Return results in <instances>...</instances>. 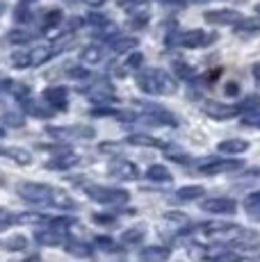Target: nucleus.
<instances>
[{
	"label": "nucleus",
	"mask_w": 260,
	"mask_h": 262,
	"mask_svg": "<svg viewBox=\"0 0 260 262\" xmlns=\"http://www.w3.org/2000/svg\"><path fill=\"white\" fill-rule=\"evenodd\" d=\"M201 210L210 214H233L237 210V203L233 199H226V196H214V199L201 201Z\"/></svg>",
	"instance_id": "11"
},
{
	"label": "nucleus",
	"mask_w": 260,
	"mask_h": 262,
	"mask_svg": "<svg viewBox=\"0 0 260 262\" xmlns=\"http://www.w3.org/2000/svg\"><path fill=\"white\" fill-rule=\"evenodd\" d=\"M78 162H80V155L64 150V153H59L57 158L48 160V162H46V169H53V171H67V169L76 167Z\"/></svg>",
	"instance_id": "16"
},
{
	"label": "nucleus",
	"mask_w": 260,
	"mask_h": 262,
	"mask_svg": "<svg viewBox=\"0 0 260 262\" xmlns=\"http://www.w3.org/2000/svg\"><path fill=\"white\" fill-rule=\"evenodd\" d=\"M256 12H258V14H260V3H258V5H256Z\"/></svg>",
	"instance_id": "54"
},
{
	"label": "nucleus",
	"mask_w": 260,
	"mask_h": 262,
	"mask_svg": "<svg viewBox=\"0 0 260 262\" xmlns=\"http://www.w3.org/2000/svg\"><path fill=\"white\" fill-rule=\"evenodd\" d=\"M224 92H226V96H237V94H240V87H237V82H228Z\"/></svg>",
	"instance_id": "46"
},
{
	"label": "nucleus",
	"mask_w": 260,
	"mask_h": 262,
	"mask_svg": "<svg viewBox=\"0 0 260 262\" xmlns=\"http://www.w3.org/2000/svg\"><path fill=\"white\" fill-rule=\"evenodd\" d=\"M251 73H253V78L260 80V64H253L251 67Z\"/></svg>",
	"instance_id": "49"
},
{
	"label": "nucleus",
	"mask_w": 260,
	"mask_h": 262,
	"mask_svg": "<svg viewBox=\"0 0 260 262\" xmlns=\"http://www.w3.org/2000/svg\"><path fill=\"white\" fill-rule=\"evenodd\" d=\"M110 46H112L114 53H133V50L137 48V39L135 37H117L110 41Z\"/></svg>",
	"instance_id": "25"
},
{
	"label": "nucleus",
	"mask_w": 260,
	"mask_h": 262,
	"mask_svg": "<svg viewBox=\"0 0 260 262\" xmlns=\"http://www.w3.org/2000/svg\"><path fill=\"white\" fill-rule=\"evenodd\" d=\"M9 246H26V239H14V242H9Z\"/></svg>",
	"instance_id": "52"
},
{
	"label": "nucleus",
	"mask_w": 260,
	"mask_h": 262,
	"mask_svg": "<svg viewBox=\"0 0 260 262\" xmlns=\"http://www.w3.org/2000/svg\"><path fill=\"white\" fill-rule=\"evenodd\" d=\"M171 69H174V73H176V78H181V80H194V75H197L194 67H189L183 59H174Z\"/></svg>",
	"instance_id": "27"
},
{
	"label": "nucleus",
	"mask_w": 260,
	"mask_h": 262,
	"mask_svg": "<svg viewBox=\"0 0 260 262\" xmlns=\"http://www.w3.org/2000/svg\"><path fill=\"white\" fill-rule=\"evenodd\" d=\"M34 239L44 246H59V244L67 242V235L59 233V230H55V228H48V230H37Z\"/></svg>",
	"instance_id": "18"
},
{
	"label": "nucleus",
	"mask_w": 260,
	"mask_h": 262,
	"mask_svg": "<svg viewBox=\"0 0 260 262\" xmlns=\"http://www.w3.org/2000/svg\"><path fill=\"white\" fill-rule=\"evenodd\" d=\"M146 5V0H119V7L128 9V12H135V9H142Z\"/></svg>",
	"instance_id": "40"
},
{
	"label": "nucleus",
	"mask_w": 260,
	"mask_h": 262,
	"mask_svg": "<svg viewBox=\"0 0 260 262\" xmlns=\"http://www.w3.org/2000/svg\"><path fill=\"white\" fill-rule=\"evenodd\" d=\"M171 258V251L167 246H144L139 251V262H167Z\"/></svg>",
	"instance_id": "15"
},
{
	"label": "nucleus",
	"mask_w": 260,
	"mask_h": 262,
	"mask_svg": "<svg viewBox=\"0 0 260 262\" xmlns=\"http://www.w3.org/2000/svg\"><path fill=\"white\" fill-rule=\"evenodd\" d=\"M26 110H28V112H32V114H37V117H44V119L53 114V107H44L41 110L37 103H32V100H28V103H26Z\"/></svg>",
	"instance_id": "39"
},
{
	"label": "nucleus",
	"mask_w": 260,
	"mask_h": 262,
	"mask_svg": "<svg viewBox=\"0 0 260 262\" xmlns=\"http://www.w3.org/2000/svg\"><path fill=\"white\" fill-rule=\"evenodd\" d=\"M46 135L57 142H67V139H94L96 130L92 125H46Z\"/></svg>",
	"instance_id": "4"
},
{
	"label": "nucleus",
	"mask_w": 260,
	"mask_h": 262,
	"mask_svg": "<svg viewBox=\"0 0 260 262\" xmlns=\"http://www.w3.org/2000/svg\"><path fill=\"white\" fill-rule=\"evenodd\" d=\"M53 189L55 187H51V185H41V183H23V185H18V194H21L23 199L32 201V203H44V205H48Z\"/></svg>",
	"instance_id": "8"
},
{
	"label": "nucleus",
	"mask_w": 260,
	"mask_h": 262,
	"mask_svg": "<svg viewBox=\"0 0 260 262\" xmlns=\"http://www.w3.org/2000/svg\"><path fill=\"white\" fill-rule=\"evenodd\" d=\"M144 64V55L139 53V50H133V53L126 57V62H123V67L128 69V71H137L139 67Z\"/></svg>",
	"instance_id": "34"
},
{
	"label": "nucleus",
	"mask_w": 260,
	"mask_h": 262,
	"mask_svg": "<svg viewBox=\"0 0 260 262\" xmlns=\"http://www.w3.org/2000/svg\"><path fill=\"white\" fill-rule=\"evenodd\" d=\"M76 185L84 189V194H89V199L96 201V203L103 205H123L130 201V194L126 189H119V187H101V185H92L87 180H76L71 178Z\"/></svg>",
	"instance_id": "2"
},
{
	"label": "nucleus",
	"mask_w": 260,
	"mask_h": 262,
	"mask_svg": "<svg viewBox=\"0 0 260 262\" xmlns=\"http://www.w3.org/2000/svg\"><path fill=\"white\" fill-rule=\"evenodd\" d=\"M126 144H130V146H142V148H169L167 142L151 137V135H130V137L126 139Z\"/></svg>",
	"instance_id": "17"
},
{
	"label": "nucleus",
	"mask_w": 260,
	"mask_h": 262,
	"mask_svg": "<svg viewBox=\"0 0 260 262\" xmlns=\"http://www.w3.org/2000/svg\"><path fill=\"white\" fill-rule=\"evenodd\" d=\"M258 128H260V121H258Z\"/></svg>",
	"instance_id": "56"
},
{
	"label": "nucleus",
	"mask_w": 260,
	"mask_h": 262,
	"mask_svg": "<svg viewBox=\"0 0 260 262\" xmlns=\"http://www.w3.org/2000/svg\"><path fill=\"white\" fill-rule=\"evenodd\" d=\"M187 255L192 258L194 262H203V260H210V251L206 249L203 244H189L187 249Z\"/></svg>",
	"instance_id": "29"
},
{
	"label": "nucleus",
	"mask_w": 260,
	"mask_h": 262,
	"mask_svg": "<svg viewBox=\"0 0 260 262\" xmlns=\"http://www.w3.org/2000/svg\"><path fill=\"white\" fill-rule=\"evenodd\" d=\"M203 112L208 114L212 121H228V119H235L242 110L240 105H226V103H217V100H210V103L203 105Z\"/></svg>",
	"instance_id": "10"
},
{
	"label": "nucleus",
	"mask_w": 260,
	"mask_h": 262,
	"mask_svg": "<svg viewBox=\"0 0 260 262\" xmlns=\"http://www.w3.org/2000/svg\"><path fill=\"white\" fill-rule=\"evenodd\" d=\"M80 92L87 96L92 103L96 105H110L117 103V94H114V87L107 82V80H94L87 87H80Z\"/></svg>",
	"instance_id": "6"
},
{
	"label": "nucleus",
	"mask_w": 260,
	"mask_h": 262,
	"mask_svg": "<svg viewBox=\"0 0 260 262\" xmlns=\"http://www.w3.org/2000/svg\"><path fill=\"white\" fill-rule=\"evenodd\" d=\"M18 18L26 21V18H32V14H26V9H18Z\"/></svg>",
	"instance_id": "50"
},
{
	"label": "nucleus",
	"mask_w": 260,
	"mask_h": 262,
	"mask_svg": "<svg viewBox=\"0 0 260 262\" xmlns=\"http://www.w3.org/2000/svg\"><path fill=\"white\" fill-rule=\"evenodd\" d=\"M206 194V189L201 185H187V187H181L176 191V199L178 201H194V199H201Z\"/></svg>",
	"instance_id": "26"
},
{
	"label": "nucleus",
	"mask_w": 260,
	"mask_h": 262,
	"mask_svg": "<svg viewBox=\"0 0 260 262\" xmlns=\"http://www.w3.org/2000/svg\"><path fill=\"white\" fill-rule=\"evenodd\" d=\"M80 59L87 67H96V64L103 62V48L101 46H84L80 50Z\"/></svg>",
	"instance_id": "22"
},
{
	"label": "nucleus",
	"mask_w": 260,
	"mask_h": 262,
	"mask_svg": "<svg viewBox=\"0 0 260 262\" xmlns=\"http://www.w3.org/2000/svg\"><path fill=\"white\" fill-rule=\"evenodd\" d=\"M139 110H142V112L146 114V119L156 125H169V128H176L178 125V117H174L171 112H167V110L160 107V105H151V103H146V100H142V103H139Z\"/></svg>",
	"instance_id": "7"
},
{
	"label": "nucleus",
	"mask_w": 260,
	"mask_h": 262,
	"mask_svg": "<svg viewBox=\"0 0 260 262\" xmlns=\"http://www.w3.org/2000/svg\"><path fill=\"white\" fill-rule=\"evenodd\" d=\"M0 153L12 158V160H16L18 164H30V153H26V150H21V148H3Z\"/></svg>",
	"instance_id": "31"
},
{
	"label": "nucleus",
	"mask_w": 260,
	"mask_h": 262,
	"mask_svg": "<svg viewBox=\"0 0 260 262\" xmlns=\"http://www.w3.org/2000/svg\"><path fill=\"white\" fill-rule=\"evenodd\" d=\"M219 153H226V155H240V153H244V150H249V142L247 139H237V137H233V139H224V142H219Z\"/></svg>",
	"instance_id": "20"
},
{
	"label": "nucleus",
	"mask_w": 260,
	"mask_h": 262,
	"mask_svg": "<svg viewBox=\"0 0 260 262\" xmlns=\"http://www.w3.org/2000/svg\"><path fill=\"white\" fill-rule=\"evenodd\" d=\"M194 169L201 176H219V173H231V171L242 169V162L240 160H228V158H206L194 164Z\"/></svg>",
	"instance_id": "5"
},
{
	"label": "nucleus",
	"mask_w": 260,
	"mask_h": 262,
	"mask_svg": "<svg viewBox=\"0 0 260 262\" xmlns=\"http://www.w3.org/2000/svg\"><path fill=\"white\" fill-rule=\"evenodd\" d=\"M144 235H146V233H144V226H135V228H126V230H123L121 239H119V242H121L123 246H135V244H139V242L144 239Z\"/></svg>",
	"instance_id": "23"
},
{
	"label": "nucleus",
	"mask_w": 260,
	"mask_h": 262,
	"mask_svg": "<svg viewBox=\"0 0 260 262\" xmlns=\"http://www.w3.org/2000/svg\"><path fill=\"white\" fill-rule=\"evenodd\" d=\"M96 246H101L103 251H110V253H112V251H121V242H114V239H110V237H96Z\"/></svg>",
	"instance_id": "37"
},
{
	"label": "nucleus",
	"mask_w": 260,
	"mask_h": 262,
	"mask_svg": "<svg viewBox=\"0 0 260 262\" xmlns=\"http://www.w3.org/2000/svg\"><path fill=\"white\" fill-rule=\"evenodd\" d=\"M62 18L64 16H62V12H59V9H51V12L46 14V18H44V30H46V32H48V30H55L59 23H62Z\"/></svg>",
	"instance_id": "32"
},
{
	"label": "nucleus",
	"mask_w": 260,
	"mask_h": 262,
	"mask_svg": "<svg viewBox=\"0 0 260 262\" xmlns=\"http://www.w3.org/2000/svg\"><path fill=\"white\" fill-rule=\"evenodd\" d=\"M258 262H260V253H258Z\"/></svg>",
	"instance_id": "55"
},
{
	"label": "nucleus",
	"mask_w": 260,
	"mask_h": 262,
	"mask_svg": "<svg viewBox=\"0 0 260 262\" xmlns=\"http://www.w3.org/2000/svg\"><path fill=\"white\" fill-rule=\"evenodd\" d=\"M89 114H92V117H114V119H117V110H110V107H96V110H92V112H89Z\"/></svg>",
	"instance_id": "43"
},
{
	"label": "nucleus",
	"mask_w": 260,
	"mask_h": 262,
	"mask_svg": "<svg viewBox=\"0 0 260 262\" xmlns=\"http://www.w3.org/2000/svg\"><path fill=\"white\" fill-rule=\"evenodd\" d=\"M107 173L112 176V178H119V180H137L139 178L137 164L128 162V160H121V158H112V160H110Z\"/></svg>",
	"instance_id": "9"
},
{
	"label": "nucleus",
	"mask_w": 260,
	"mask_h": 262,
	"mask_svg": "<svg viewBox=\"0 0 260 262\" xmlns=\"http://www.w3.org/2000/svg\"><path fill=\"white\" fill-rule=\"evenodd\" d=\"M244 176H247V178H256V180H260V169H249Z\"/></svg>",
	"instance_id": "47"
},
{
	"label": "nucleus",
	"mask_w": 260,
	"mask_h": 262,
	"mask_svg": "<svg viewBox=\"0 0 260 262\" xmlns=\"http://www.w3.org/2000/svg\"><path fill=\"white\" fill-rule=\"evenodd\" d=\"M9 39H12L14 43H26V41L32 39V34H30V32H12V34H9Z\"/></svg>",
	"instance_id": "44"
},
{
	"label": "nucleus",
	"mask_w": 260,
	"mask_h": 262,
	"mask_svg": "<svg viewBox=\"0 0 260 262\" xmlns=\"http://www.w3.org/2000/svg\"><path fill=\"white\" fill-rule=\"evenodd\" d=\"M244 208H247V212H258L260 210V191H253V194H249L247 199H244Z\"/></svg>",
	"instance_id": "38"
},
{
	"label": "nucleus",
	"mask_w": 260,
	"mask_h": 262,
	"mask_svg": "<svg viewBox=\"0 0 260 262\" xmlns=\"http://www.w3.org/2000/svg\"><path fill=\"white\" fill-rule=\"evenodd\" d=\"M44 100L51 105L53 110L62 112V110L69 107V89L62 87V84H53V87L44 89Z\"/></svg>",
	"instance_id": "13"
},
{
	"label": "nucleus",
	"mask_w": 260,
	"mask_h": 262,
	"mask_svg": "<svg viewBox=\"0 0 260 262\" xmlns=\"http://www.w3.org/2000/svg\"><path fill=\"white\" fill-rule=\"evenodd\" d=\"M235 28L237 32H260V18H242Z\"/></svg>",
	"instance_id": "36"
},
{
	"label": "nucleus",
	"mask_w": 260,
	"mask_h": 262,
	"mask_svg": "<svg viewBox=\"0 0 260 262\" xmlns=\"http://www.w3.org/2000/svg\"><path fill=\"white\" fill-rule=\"evenodd\" d=\"M69 78H73V80H84V78H89V71L84 67H71L67 71Z\"/></svg>",
	"instance_id": "41"
},
{
	"label": "nucleus",
	"mask_w": 260,
	"mask_h": 262,
	"mask_svg": "<svg viewBox=\"0 0 260 262\" xmlns=\"http://www.w3.org/2000/svg\"><path fill=\"white\" fill-rule=\"evenodd\" d=\"M64 249H67L71 255H76V258H92V255H94V249L87 244V242H82V239L67 237V242H64Z\"/></svg>",
	"instance_id": "19"
},
{
	"label": "nucleus",
	"mask_w": 260,
	"mask_h": 262,
	"mask_svg": "<svg viewBox=\"0 0 260 262\" xmlns=\"http://www.w3.org/2000/svg\"><path fill=\"white\" fill-rule=\"evenodd\" d=\"M251 219H256V221H260V210H258V212H251Z\"/></svg>",
	"instance_id": "53"
},
{
	"label": "nucleus",
	"mask_w": 260,
	"mask_h": 262,
	"mask_svg": "<svg viewBox=\"0 0 260 262\" xmlns=\"http://www.w3.org/2000/svg\"><path fill=\"white\" fill-rule=\"evenodd\" d=\"M137 87L144 94H151V96H171L176 94L178 84L162 69H142L137 73Z\"/></svg>",
	"instance_id": "1"
},
{
	"label": "nucleus",
	"mask_w": 260,
	"mask_h": 262,
	"mask_svg": "<svg viewBox=\"0 0 260 262\" xmlns=\"http://www.w3.org/2000/svg\"><path fill=\"white\" fill-rule=\"evenodd\" d=\"M94 221H96V224H103V226H110V224H114V221H117V216L96 212V214H94Z\"/></svg>",
	"instance_id": "45"
},
{
	"label": "nucleus",
	"mask_w": 260,
	"mask_h": 262,
	"mask_svg": "<svg viewBox=\"0 0 260 262\" xmlns=\"http://www.w3.org/2000/svg\"><path fill=\"white\" fill-rule=\"evenodd\" d=\"M133 16H130V28L133 30H142V28H146V23H148V12L142 7V14H139V9H135V12H130Z\"/></svg>",
	"instance_id": "30"
},
{
	"label": "nucleus",
	"mask_w": 260,
	"mask_h": 262,
	"mask_svg": "<svg viewBox=\"0 0 260 262\" xmlns=\"http://www.w3.org/2000/svg\"><path fill=\"white\" fill-rule=\"evenodd\" d=\"M240 110H242V112H256V110H260V94H251V96H247V98H242Z\"/></svg>",
	"instance_id": "33"
},
{
	"label": "nucleus",
	"mask_w": 260,
	"mask_h": 262,
	"mask_svg": "<svg viewBox=\"0 0 260 262\" xmlns=\"http://www.w3.org/2000/svg\"><path fill=\"white\" fill-rule=\"evenodd\" d=\"M146 178L153 180V183H171V171L162 167V164H153L146 171Z\"/></svg>",
	"instance_id": "24"
},
{
	"label": "nucleus",
	"mask_w": 260,
	"mask_h": 262,
	"mask_svg": "<svg viewBox=\"0 0 260 262\" xmlns=\"http://www.w3.org/2000/svg\"><path fill=\"white\" fill-rule=\"evenodd\" d=\"M87 5H92V7H101V5H105V0H87Z\"/></svg>",
	"instance_id": "51"
},
{
	"label": "nucleus",
	"mask_w": 260,
	"mask_h": 262,
	"mask_svg": "<svg viewBox=\"0 0 260 262\" xmlns=\"http://www.w3.org/2000/svg\"><path fill=\"white\" fill-rule=\"evenodd\" d=\"M12 62H14V67H16V69L30 67V53H18V55H14Z\"/></svg>",
	"instance_id": "42"
},
{
	"label": "nucleus",
	"mask_w": 260,
	"mask_h": 262,
	"mask_svg": "<svg viewBox=\"0 0 260 262\" xmlns=\"http://www.w3.org/2000/svg\"><path fill=\"white\" fill-rule=\"evenodd\" d=\"M217 41V34H210L206 30H183V32H176L171 37V43H176V46L181 48H206L210 43Z\"/></svg>",
	"instance_id": "3"
},
{
	"label": "nucleus",
	"mask_w": 260,
	"mask_h": 262,
	"mask_svg": "<svg viewBox=\"0 0 260 262\" xmlns=\"http://www.w3.org/2000/svg\"><path fill=\"white\" fill-rule=\"evenodd\" d=\"M62 48H57V46H37V48H32L30 50V67H41V64H46L48 59H53L55 55L59 53Z\"/></svg>",
	"instance_id": "14"
},
{
	"label": "nucleus",
	"mask_w": 260,
	"mask_h": 262,
	"mask_svg": "<svg viewBox=\"0 0 260 262\" xmlns=\"http://www.w3.org/2000/svg\"><path fill=\"white\" fill-rule=\"evenodd\" d=\"M203 18H206V23L212 25H237L244 16L237 9H210L203 14Z\"/></svg>",
	"instance_id": "12"
},
{
	"label": "nucleus",
	"mask_w": 260,
	"mask_h": 262,
	"mask_svg": "<svg viewBox=\"0 0 260 262\" xmlns=\"http://www.w3.org/2000/svg\"><path fill=\"white\" fill-rule=\"evenodd\" d=\"M48 226L55 230H59V233H64L67 228H71V226H76V221L69 219V216H55V219H48Z\"/></svg>",
	"instance_id": "35"
},
{
	"label": "nucleus",
	"mask_w": 260,
	"mask_h": 262,
	"mask_svg": "<svg viewBox=\"0 0 260 262\" xmlns=\"http://www.w3.org/2000/svg\"><path fill=\"white\" fill-rule=\"evenodd\" d=\"M48 205H53V208H59V210H73V208H76V201H73L71 196L67 194V191H62V189L55 187L53 194H51V201H48Z\"/></svg>",
	"instance_id": "21"
},
{
	"label": "nucleus",
	"mask_w": 260,
	"mask_h": 262,
	"mask_svg": "<svg viewBox=\"0 0 260 262\" xmlns=\"http://www.w3.org/2000/svg\"><path fill=\"white\" fill-rule=\"evenodd\" d=\"M210 260L212 262H242V253H240V251L226 249V251H219V253L210 255Z\"/></svg>",
	"instance_id": "28"
},
{
	"label": "nucleus",
	"mask_w": 260,
	"mask_h": 262,
	"mask_svg": "<svg viewBox=\"0 0 260 262\" xmlns=\"http://www.w3.org/2000/svg\"><path fill=\"white\" fill-rule=\"evenodd\" d=\"M167 219H169V221H187L183 214H174V212H169V214H167Z\"/></svg>",
	"instance_id": "48"
}]
</instances>
